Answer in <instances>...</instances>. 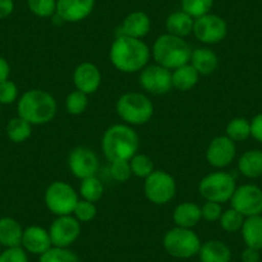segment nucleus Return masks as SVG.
<instances>
[{
    "label": "nucleus",
    "instance_id": "32",
    "mask_svg": "<svg viewBox=\"0 0 262 262\" xmlns=\"http://www.w3.org/2000/svg\"><path fill=\"white\" fill-rule=\"evenodd\" d=\"M66 111L72 116H80L86 111L89 105V99L88 94L80 92V90H74L66 97Z\"/></svg>",
    "mask_w": 262,
    "mask_h": 262
},
{
    "label": "nucleus",
    "instance_id": "33",
    "mask_svg": "<svg viewBox=\"0 0 262 262\" xmlns=\"http://www.w3.org/2000/svg\"><path fill=\"white\" fill-rule=\"evenodd\" d=\"M39 262H80L79 257L70 248L52 247L40 256Z\"/></svg>",
    "mask_w": 262,
    "mask_h": 262
},
{
    "label": "nucleus",
    "instance_id": "44",
    "mask_svg": "<svg viewBox=\"0 0 262 262\" xmlns=\"http://www.w3.org/2000/svg\"><path fill=\"white\" fill-rule=\"evenodd\" d=\"M242 262H259L261 256H259V251L253 248L247 247L243 252H242Z\"/></svg>",
    "mask_w": 262,
    "mask_h": 262
},
{
    "label": "nucleus",
    "instance_id": "34",
    "mask_svg": "<svg viewBox=\"0 0 262 262\" xmlns=\"http://www.w3.org/2000/svg\"><path fill=\"white\" fill-rule=\"evenodd\" d=\"M215 0H181V11L194 19L210 13Z\"/></svg>",
    "mask_w": 262,
    "mask_h": 262
},
{
    "label": "nucleus",
    "instance_id": "24",
    "mask_svg": "<svg viewBox=\"0 0 262 262\" xmlns=\"http://www.w3.org/2000/svg\"><path fill=\"white\" fill-rule=\"evenodd\" d=\"M198 257L201 262H230L231 251L224 242L208 241L201 246Z\"/></svg>",
    "mask_w": 262,
    "mask_h": 262
},
{
    "label": "nucleus",
    "instance_id": "20",
    "mask_svg": "<svg viewBox=\"0 0 262 262\" xmlns=\"http://www.w3.org/2000/svg\"><path fill=\"white\" fill-rule=\"evenodd\" d=\"M190 63L201 76H207L217 70L219 57L210 48H196L191 52Z\"/></svg>",
    "mask_w": 262,
    "mask_h": 262
},
{
    "label": "nucleus",
    "instance_id": "26",
    "mask_svg": "<svg viewBox=\"0 0 262 262\" xmlns=\"http://www.w3.org/2000/svg\"><path fill=\"white\" fill-rule=\"evenodd\" d=\"M238 170L244 178L257 179L262 176V150H247L238 161Z\"/></svg>",
    "mask_w": 262,
    "mask_h": 262
},
{
    "label": "nucleus",
    "instance_id": "4",
    "mask_svg": "<svg viewBox=\"0 0 262 262\" xmlns=\"http://www.w3.org/2000/svg\"><path fill=\"white\" fill-rule=\"evenodd\" d=\"M191 52L193 49L185 39L171 34H163L156 39L150 53L157 64L173 71L190 62Z\"/></svg>",
    "mask_w": 262,
    "mask_h": 262
},
{
    "label": "nucleus",
    "instance_id": "38",
    "mask_svg": "<svg viewBox=\"0 0 262 262\" xmlns=\"http://www.w3.org/2000/svg\"><path fill=\"white\" fill-rule=\"evenodd\" d=\"M18 100V86L12 80L0 82V104L9 105Z\"/></svg>",
    "mask_w": 262,
    "mask_h": 262
},
{
    "label": "nucleus",
    "instance_id": "37",
    "mask_svg": "<svg viewBox=\"0 0 262 262\" xmlns=\"http://www.w3.org/2000/svg\"><path fill=\"white\" fill-rule=\"evenodd\" d=\"M97 206L95 203L89 202L85 200H79L76 207H75L72 215L80 221V223H89V221L94 220L97 216Z\"/></svg>",
    "mask_w": 262,
    "mask_h": 262
},
{
    "label": "nucleus",
    "instance_id": "18",
    "mask_svg": "<svg viewBox=\"0 0 262 262\" xmlns=\"http://www.w3.org/2000/svg\"><path fill=\"white\" fill-rule=\"evenodd\" d=\"M21 247L27 253L41 256L42 253L53 247L49 230L39 225H31L24 229Z\"/></svg>",
    "mask_w": 262,
    "mask_h": 262
},
{
    "label": "nucleus",
    "instance_id": "13",
    "mask_svg": "<svg viewBox=\"0 0 262 262\" xmlns=\"http://www.w3.org/2000/svg\"><path fill=\"white\" fill-rule=\"evenodd\" d=\"M81 234V223L74 215L57 216L49 229L53 247L70 248Z\"/></svg>",
    "mask_w": 262,
    "mask_h": 262
},
{
    "label": "nucleus",
    "instance_id": "45",
    "mask_svg": "<svg viewBox=\"0 0 262 262\" xmlns=\"http://www.w3.org/2000/svg\"><path fill=\"white\" fill-rule=\"evenodd\" d=\"M9 75H11V66L6 58L0 55V82L8 80Z\"/></svg>",
    "mask_w": 262,
    "mask_h": 262
},
{
    "label": "nucleus",
    "instance_id": "39",
    "mask_svg": "<svg viewBox=\"0 0 262 262\" xmlns=\"http://www.w3.org/2000/svg\"><path fill=\"white\" fill-rule=\"evenodd\" d=\"M110 172L113 180L118 181V183H125V181H127L133 176L128 161H115V162H111Z\"/></svg>",
    "mask_w": 262,
    "mask_h": 262
},
{
    "label": "nucleus",
    "instance_id": "42",
    "mask_svg": "<svg viewBox=\"0 0 262 262\" xmlns=\"http://www.w3.org/2000/svg\"><path fill=\"white\" fill-rule=\"evenodd\" d=\"M251 137L262 144V113H258L251 120Z\"/></svg>",
    "mask_w": 262,
    "mask_h": 262
},
{
    "label": "nucleus",
    "instance_id": "19",
    "mask_svg": "<svg viewBox=\"0 0 262 262\" xmlns=\"http://www.w3.org/2000/svg\"><path fill=\"white\" fill-rule=\"evenodd\" d=\"M150 26H152V22L147 13L140 11L131 12L121 24L117 35L134 37V39H143L149 34Z\"/></svg>",
    "mask_w": 262,
    "mask_h": 262
},
{
    "label": "nucleus",
    "instance_id": "1",
    "mask_svg": "<svg viewBox=\"0 0 262 262\" xmlns=\"http://www.w3.org/2000/svg\"><path fill=\"white\" fill-rule=\"evenodd\" d=\"M150 49L142 39L117 35L110 49V60L123 74L140 72L150 59Z\"/></svg>",
    "mask_w": 262,
    "mask_h": 262
},
{
    "label": "nucleus",
    "instance_id": "25",
    "mask_svg": "<svg viewBox=\"0 0 262 262\" xmlns=\"http://www.w3.org/2000/svg\"><path fill=\"white\" fill-rule=\"evenodd\" d=\"M194 18L185 13L184 11H178L171 13L166 19V30L167 34L173 35L185 39L190 34H193Z\"/></svg>",
    "mask_w": 262,
    "mask_h": 262
},
{
    "label": "nucleus",
    "instance_id": "47",
    "mask_svg": "<svg viewBox=\"0 0 262 262\" xmlns=\"http://www.w3.org/2000/svg\"><path fill=\"white\" fill-rule=\"evenodd\" d=\"M0 108H2V104H0Z\"/></svg>",
    "mask_w": 262,
    "mask_h": 262
},
{
    "label": "nucleus",
    "instance_id": "10",
    "mask_svg": "<svg viewBox=\"0 0 262 262\" xmlns=\"http://www.w3.org/2000/svg\"><path fill=\"white\" fill-rule=\"evenodd\" d=\"M193 35L198 41L206 45L219 44L228 35V25L217 14L207 13L194 19Z\"/></svg>",
    "mask_w": 262,
    "mask_h": 262
},
{
    "label": "nucleus",
    "instance_id": "15",
    "mask_svg": "<svg viewBox=\"0 0 262 262\" xmlns=\"http://www.w3.org/2000/svg\"><path fill=\"white\" fill-rule=\"evenodd\" d=\"M236 156V145L226 135L213 138L206 150V160L212 167L224 168L230 165Z\"/></svg>",
    "mask_w": 262,
    "mask_h": 262
},
{
    "label": "nucleus",
    "instance_id": "16",
    "mask_svg": "<svg viewBox=\"0 0 262 262\" xmlns=\"http://www.w3.org/2000/svg\"><path fill=\"white\" fill-rule=\"evenodd\" d=\"M74 84L76 90L90 95L94 94L102 84V74L98 66L92 62H82L74 71Z\"/></svg>",
    "mask_w": 262,
    "mask_h": 262
},
{
    "label": "nucleus",
    "instance_id": "7",
    "mask_svg": "<svg viewBox=\"0 0 262 262\" xmlns=\"http://www.w3.org/2000/svg\"><path fill=\"white\" fill-rule=\"evenodd\" d=\"M236 189L235 179L229 172L216 171L206 175L198 185V191L205 201L225 203L230 202Z\"/></svg>",
    "mask_w": 262,
    "mask_h": 262
},
{
    "label": "nucleus",
    "instance_id": "5",
    "mask_svg": "<svg viewBox=\"0 0 262 262\" xmlns=\"http://www.w3.org/2000/svg\"><path fill=\"white\" fill-rule=\"evenodd\" d=\"M116 112L118 117L125 121L126 125H144L152 118L155 105L152 100L143 93L130 92L121 95L116 103Z\"/></svg>",
    "mask_w": 262,
    "mask_h": 262
},
{
    "label": "nucleus",
    "instance_id": "41",
    "mask_svg": "<svg viewBox=\"0 0 262 262\" xmlns=\"http://www.w3.org/2000/svg\"><path fill=\"white\" fill-rule=\"evenodd\" d=\"M223 206L221 203L217 202H211V201H205L202 206H201V213H202V219L206 221H213L220 220L221 215H223Z\"/></svg>",
    "mask_w": 262,
    "mask_h": 262
},
{
    "label": "nucleus",
    "instance_id": "11",
    "mask_svg": "<svg viewBox=\"0 0 262 262\" xmlns=\"http://www.w3.org/2000/svg\"><path fill=\"white\" fill-rule=\"evenodd\" d=\"M230 205L244 217L262 215V189L253 184L236 186Z\"/></svg>",
    "mask_w": 262,
    "mask_h": 262
},
{
    "label": "nucleus",
    "instance_id": "8",
    "mask_svg": "<svg viewBox=\"0 0 262 262\" xmlns=\"http://www.w3.org/2000/svg\"><path fill=\"white\" fill-rule=\"evenodd\" d=\"M79 200V193L66 181H53L44 194L45 206L55 216L72 215Z\"/></svg>",
    "mask_w": 262,
    "mask_h": 262
},
{
    "label": "nucleus",
    "instance_id": "36",
    "mask_svg": "<svg viewBox=\"0 0 262 262\" xmlns=\"http://www.w3.org/2000/svg\"><path fill=\"white\" fill-rule=\"evenodd\" d=\"M27 7L35 16L48 18L57 12V0H27Z\"/></svg>",
    "mask_w": 262,
    "mask_h": 262
},
{
    "label": "nucleus",
    "instance_id": "43",
    "mask_svg": "<svg viewBox=\"0 0 262 262\" xmlns=\"http://www.w3.org/2000/svg\"><path fill=\"white\" fill-rule=\"evenodd\" d=\"M14 11V0H0V19L11 16Z\"/></svg>",
    "mask_w": 262,
    "mask_h": 262
},
{
    "label": "nucleus",
    "instance_id": "2",
    "mask_svg": "<svg viewBox=\"0 0 262 262\" xmlns=\"http://www.w3.org/2000/svg\"><path fill=\"white\" fill-rule=\"evenodd\" d=\"M139 135L126 123H116L104 131L102 150L110 162L130 161L139 150Z\"/></svg>",
    "mask_w": 262,
    "mask_h": 262
},
{
    "label": "nucleus",
    "instance_id": "31",
    "mask_svg": "<svg viewBox=\"0 0 262 262\" xmlns=\"http://www.w3.org/2000/svg\"><path fill=\"white\" fill-rule=\"evenodd\" d=\"M128 162H130L131 172L137 178L147 179L155 171L153 160L149 156L143 155V153H137Z\"/></svg>",
    "mask_w": 262,
    "mask_h": 262
},
{
    "label": "nucleus",
    "instance_id": "40",
    "mask_svg": "<svg viewBox=\"0 0 262 262\" xmlns=\"http://www.w3.org/2000/svg\"><path fill=\"white\" fill-rule=\"evenodd\" d=\"M0 262H29V256L22 247L4 248L0 252Z\"/></svg>",
    "mask_w": 262,
    "mask_h": 262
},
{
    "label": "nucleus",
    "instance_id": "29",
    "mask_svg": "<svg viewBox=\"0 0 262 262\" xmlns=\"http://www.w3.org/2000/svg\"><path fill=\"white\" fill-rule=\"evenodd\" d=\"M103 193H104V186L97 176L82 179L81 183H80L79 194L81 200L95 203L102 198Z\"/></svg>",
    "mask_w": 262,
    "mask_h": 262
},
{
    "label": "nucleus",
    "instance_id": "35",
    "mask_svg": "<svg viewBox=\"0 0 262 262\" xmlns=\"http://www.w3.org/2000/svg\"><path fill=\"white\" fill-rule=\"evenodd\" d=\"M244 219L246 217L238 211L234 210V208H229V210L224 211L219 223H220L223 230L228 231V233H235V231H241Z\"/></svg>",
    "mask_w": 262,
    "mask_h": 262
},
{
    "label": "nucleus",
    "instance_id": "6",
    "mask_svg": "<svg viewBox=\"0 0 262 262\" xmlns=\"http://www.w3.org/2000/svg\"><path fill=\"white\" fill-rule=\"evenodd\" d=\"M163 248L175 258L186 259L196 256L200 252L201 239L193 229L175 228L170 229L163 236Z\"/></svg>",
    "mask_w": 262,
    "mask_h": 262
},
{
    "label": "nucleus",
    "instance_id": "27",
    "mask_svg": "<svg viewBox=\"0 0 262 262\" xmlns=\"http://www.w3.org/2000/svg\"><path fill=\"white\" fill-rule=\"evenodd\" d=\"M200 77L201 75L196 72L193 66L186 63L172 71V86L180 92H188L198 84Z\"/></svg>",
    "mask_w": 262,
    "mask_h": 262
},
{
    "label": "nucleus",
    "instance_id": "22",
    "mask_svg": "<svg viewBox=\"0 0 262 262\" xmlns=\"http://www.w3.org/2000/svg\"><path fill=\"white\" fill-rule=\"evenodd\" d=\"M24 228L13 217L0 219V244L3 248L21 247Z\"/></svg>",
    "mask_w": 262,
    "mask_h": 262
},
{
    "label": "nucleus",
    "instance_id": "30",
    "mask_svg": "<svg viewBox=\"0 0 262 262\" xmlns=\"http://www.w3.org/2000/svg\"><path fill=\"white\" fill-rule=\"evenodd\" d=\"M226 137L236 142H244L251 137V121L244 117H235L226 125Z\"/></svg>",
    "mask_w": 262,
    "mask_h": 262
},
{
    "label": "nucleus",
    "instance_id": "23",
    "mask_svg": "<svg viewBox=\"0 0 262 262\" xmlns=\"http://www.w3.org/2000/svg\"><path fill=\"white\" fill-rule=\"evenodd\" d=\"M242 238L249 248L261 251L262 249V215L251 216L244 219L241 229Z\"/></svg>",
    "mask_w": 262,
    "mask_h": 262
},
{
    "label": "nucleus",
    "instance_id": "46",
    "mask_svg": "<svg viewBox=\"0 0 262 262\" xmlns=\"http://www.w3.org/2000/svg\"><path fill=\"white\" fill-rule=\"evenodd\" d=\"M3 251V247H2V244H0V252Z\"/></svg>",
    "mask_w": 262,
    "mask_h": 262
},
{
    "label": "nucleus",
    "instance_id": "28",
    "mask_svg": "<svg viewBox=\"0 0 262 262\" xmlns=\"http://www.w3.org/2000/svg\"><path fill=\"white\" fill-rule=\"evenodd\" d=\"M6 131L7 137H8V139L11 142L16 143V144H21V143H25L26 140H29L30 137H31L32 125L17 115V117L11 118L8 121Z\"/></svg>",
    "mask_w": 262,
    "mask_h": 262
},
{
    "label": "nucleus",
    "instance_id": "14",
    "mask_svg": "<svg viewBox=\"0 0 262 262\" xmlns=\"http://www.w3.org/2000/svg\"><path fill=\"white\" fill-rule=\"evenodd\" d=\"M69 168L72 175L80 180L97 176L99 170V158L90 148L76 147L69 156Z\"/></svg>",
    "mask_w": 262,
    "mask_h": 262
},
{
    "label": "nucleus",
    "instance_id": "9",
    "mask_svg": "<svg viewBox=\"0 0 262 262\" xmlns=\"http://www.w3.org/2000/svg\"><path fill=\"white\" fill-rule=\"evenodd\" d=\"M144 194L153 205H167L176 194L175 179L166 171L155 170L144 179Z\"/></svg>",
    "mask_w": 262,
    "mask_h": 262
},
{
    "label": "nucleus",
    "instance_id": "21",
    "mask_svg": "<svg viewBox=\"0 0 262 262\" xmlns=\"http://www.w3.org/2000/svg\"><path fill=\"white\" fill-rule=\"evenodd\" d=\"M172 220L175 223V226H179V228L193 229L202 220L201 206L193 202L180 203L173 210Z\"/></svg>",
    "mask_w": 262,
    "mask_h": 262
},
{
    "label": "nucleus",
    "instance_id": "3",
    "mask_svg": "<svg viewBox=\"0 0 262 262\" xmlns=\"http://www.w3.org/2000/svg\"><path fill=\"white\" fill-rule=\"evenodd\" d=\"M19 117L34 125L49 123L57 115V102L54 97L42 89H31L17 100Z\"/></svg>",
    "mask_w": 262,
    "mask_h": 262
},
{
    "label": "nucleus",
    "instance_id": "12",
    "mask_svg": "<svg viewBox=\"0 0 262 262\" xmlns=\"http://www.w3.org/2000/svg\"><path fill=\"white\" fill-rule=\"evenodd\" d=\"M139 84L145 92L155 95L167 94L172 89V71L162 66L147 64L140 71Z\"/></svg>",
    "mask_w": 262,
    "mask_h": 262
},
{
    "label": "nucleus",
    "instance_id": "17",
    "mask_svg": "<svg viewBox=\"0 0 262 262\" xmlns=\"http://www.w3.org/2000/svg\"><path fill=\"white\" fill-rule=\"evenodd\" d=\"M95 0H57V14L63 22H80L90 16Z\"/></svg>",
    "mask_w": 262,
    "mask_h": 262
}]
</instances>
